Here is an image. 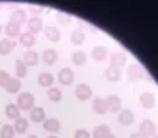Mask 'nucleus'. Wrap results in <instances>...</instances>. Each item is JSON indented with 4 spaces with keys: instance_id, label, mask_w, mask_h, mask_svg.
I'll use <instances>...</instances> for the list:
<instances>
[{
    "instance_id": "obj_1",
    "label": "nucleus",
    "mask_w": 158,
    "mask_h": 138,
    "mask_svg": "<svg viewBox=\"0 0 158 138\" xmlns=\"http://www.w3.org/2000/svg\"><path fill=\"white\" fill-rule=\"evenodd\" d=\"M33 103H35V98H33L32 93L23 92L19 95V102H17V107L20 110H32L33 108Z\"/></svg>"
},
{
    "instance_id": "obj_2",
    "label": "nucleus",
    "mask_w": 158,
    "mask_h": 138,
    "mask_svg": "<svg viewBox=\"0 0 158 138\" xmlns=\"http://www.w3.org/2000/svg\"><path fill=\"white\" fill-rule=\"evenodd\" d=\"M27 27H28V32H30L32 35H35V33L44 30V20H42L40 17H32V19L27 20Z\"/></svg>"
},
{
    "instance_id": "obj_3",
    "label": "nucleus",
    "mask_w": 158,
    "mask_h": 138,
    "mask_svg": "<svg viewBox=\"0 0 158 138\" xmlns=\"http://www.w3.org/2000/svg\"><path fill=\"white\" fill-rule=\"evenodd\" d=\"M75 95H77V98H78L80 102H85V100H88V98L92 97V88L88 87L87 83H80L78 87L75 88Z\"/></svg>"
},
{
    "instance_id": "obj_4",
    "label": "nucleus",
    "mask_w": 158,
    "mask_h": 138,
    "mask_svg": "<svg viewBox=\"0 0 158 138\" xmlns=\"http://www.w3.org/2000/svg\"><path fill=\"white\" fill-rule=\"evenodd\" d=\"M73 70H70V68H62L60 72H58V82H60L62 85H72L73 83Z\"/></svg>"
},
{
    "instance_id": "obj_5",
    "label": "nucleus",
    "mask_w": 158,
    "mask_h": 138,
    "mask_svg": "<svg viewBox=\"0 0 158 138\" xmlns=\"http://www.w3.org/2000/svg\"><path fill=\"white\" fill-rule=\"evenodd\" d=\"M140 133L145 136H155V133H156V127H155V123L152 122V120H145V122L140 125Z\"/></svg>"
},
{
    "instance_id": "obj_6",
    "label": "nucleus",
    "mask_w": 158,
    "mask_h": 138,
    "mask_svg": "<svg viewBox=\"0 0 158 138\" xmlns=\"http://www.w3.org/2000/svg\"><path fill=\"white\" fill-rule=\"evenodd\" d=\"M92 108H93V111H95V113H98V115H105L106 110H108V107H106V102L103 100V98L97 97V98H93Z\"/></svg>"
},
{
    "instance_id": "obj_7",
    "label": "nucleus",
    "mask_w": 158,
    "mask_h": 138,
    "mask_svg": "<svg viewBox=\"0 0 158 138\" xmlns=\"http://www.w3.org/2000/svg\"><path fill=\"white\" fill-rule=\"evenodd\" d=\"M105 102H106V107H108L110 111H120V108H122L120 97H117V95H110Z\"/></svg>"
},
{
    "instance_id": "obj_8",
    "label": "nucleus",
    "mask_w": 158,
    "mask_h": 138,
    "mask_svg": "<svg viewBox=\"0 0 158 138\" xmlns=\"http://www.w3.org/2000/svg\"><path fill=\"white\" fill-rule=\"evenodd\" d=\"M58 58V52L53 50V48H47L44 53H42V60L47 63V65H53Z\"/></svg>"
},
{
    "instance_id": "obj_9",
    "label": "nucleus",
    "mask_w": 158,
    "mask_h": 138,
    "mask_svg": "<svg viewBox=\"0 0 158 138\" xmlns=\"http://www.w3.org/2000/svg\"><path fill=\"white\" fill-rule=\"evenodd\" d=\"M23 63L27 67H33V65H37L38 63V53L37 52H33V50H28V52H25L23 53Z\"/></svg>"
},
{
    "instance_id": "obj_10",
    "label": "nucleus",
    "mask_w": 158,
    "mask_h": 138,
    "mask_svg": "<svg viewBox=\"0 0 158 138\" xmlns=\"http://www.w3.org/2000/svg\"><path fill=\"white\" fill-rule=\"evenodd\" d=\"M30 120H33L37 123H40V122L44 123L45 122V110L42 107H33L30 110Z\"/></svg>"
},
{
    "instance_id": "obj_11",
    "label": "nucleus",
    "mask_w": 158,
    "mask_h": 138,
    "mask_svg": "<svg viewBox=\"0 0 158 138\" xmlns=\"http://www.w3.org/2000/svg\"><path fill=\"white\" fill-rule=\"evenodd\" d=\"M133 120H135V115H133L131 110H122L120 115H118V122H120L122 125H125V127L127 125H131Z\"/></svg>"
},
{
    "instance_id": "obj_12",
    "label": "nucleus",
    "mask_w": 158,
    "mask_h": 138,
    "mask_svg": "<svg viewBox=\"0 0 158 138\" xmlns=\"http://www.w3.org/2000/svg\"><path fill=\"white\" fill-rule=\"evenodd\" d=\"M140 103H142L143 108H153V107H155V97H153V93H150V92L142 93Z\"/></svg>"
},
{
    "instance_id": "obj_13",
    "label": "nucleus",
    "mask_w": 158,
    "mask_h": 138,
    "mask_svg": "<svg viewBox=\"0 0 158 138\" xmlns=\"http://www.w3.org/2000/svg\"><path fill=\"white\" fill-rule=\"evenodd\" d=\"M103 77L108 82H118L120 80V77H122V73H120V68H115V67H108L105 70L103 73Z\"/></svg>"
},
{
    "instance_id": "obj_14",
    "label": "nucleus",
    "mask_w": 158,
    "mask_h": 138,
    "mask_svg": "<svg viewBox=\"0 0 158 138\" xmlns=\"http://www.w3.org/2000/svg\"><path fill=\"white\" fill-rule=\"evenodd\" d=\"M44 128L47 132H50V133H55V132L60 130V122H58L57 118H45Z\"/></svg>"
},
{
    "instance_id": "obj_15",
    "label": "nucleus",
    "mask_w": 158,
    "mask_h": 138,
    "mask_svg": "<svg viewBox=\"0 0 158 138\" xmlns=\"http://www.w3.org/2000/svg\"><path fill=\"white\" fill-rule=\"evenodd\" d=\"M106 55H108V52H106L105 47H93L92 57H93L95 62H103V60L106 58Z\"/></svg>"
},
{
    "instance_id": "obj_16",
    "label": "nucleus",
    "mask_w": 158,
    "mask_h": 138,
    "mask_svg": "<svg viewBox=\"0 0 158 138\" xmlns=\"http://www.w3.org/2000/svg\"><path fill=\"white\" fill-rule=\"evenodd\" d=\"M143 77H145V72L142 70V67L138 65L128 67V78L130 80H138V78H143Z\"/></svg>"
},
{
    "instance_id": "obj_17",
    "label": "nucleus",
    "mask_w": 158,
    "mask_h": 138,
    "mask_svg": "<svg viewBox=\"0 0 158 138\" xmlns=\"http://www.w3.org/2000/svg\"><path fill=\"white\" fill-rule=\"evenodd\" d=\"M110 62H112V67L118 68V67L125 65L127 57H125V53H120V52H115V53H112V57H110Z\"/></svg>"
},
{
    "instance_id": "obj_18",
    "label": "nucleus",
    "mask_w": 158,
    "mask_h": 138,
    "mask_svg": "<svg viewBox=\"0 0 158 138\" xmlns=\"http://www.w3.org/2000/svg\"><path fill=\"white\" fill-rule=\"evenodd\" d=\"M45 35L50 42H58L60 40V30L53 27V25H50V27H45Z\"/></svg>"
},
{
    "instance_id": "obj_19",
    "label": "nucleus",
    "mask_w": 158,
    "mask_h": 138,
    "mask_svg": "<svg viewBox=\"0 0 158 138\" xmlns=\"http://www.w3.org/2000/svg\"><path fill=\"white\" fill-rule=\"evenodd\" d=\"M15 47V42L14 40H8V38H3L0 40V55H8Z\"/></svg>"
},
{
    "instance_id": "obj_20",
    "label": "nucleus",
    "mask_w": 158,
    "mask_h": 138,
    "mask_svg": "<svg viewBox=\"0 0 158 138\" xmlns=\"http://www.w3.org/2000/svg\"><path fill=\"white\" fill-rule=\"evenodd\" d=\"M38 85L40 87H52L53 85V75L48 72H44L38 75Z\"/></svg>"
},
{
    "instance_id": "obj_21",
    "label": "nucleus",
    "mask_w": 158,
    "mask_h": 138,
    "mask_svg": "<svg viewBox=\"0 0 158 138\" xmlns=\"http://www.w3.org/2000/svg\"><path fill=\"white\" fill-rule=\"evenodd\" d=\"M12 22L22 25V23H27V12L22 10V8H19V10H15L14 14H12Z\"/></svg>"
},
{
    "instance_id": "obj_22",
    "label": "nucleus",
    "mask_w": 158,
    "mask_h": 138,
    "mask_svg": "<svg viewBox=\"0 0 158 138\" xmlns=\"http://www.w3.org/2000/svg\"><path fill=\"white\" fill-rule=\"evenodd\" d=\"M5 115L10 120H17V118H20V108L17 105H14V103H8L5 107Z\"/></svg>"
},
{
    "instance_id": "obj_23",
    "label": "nucleus",
    "mask_w": 158,
    "mask_h": 138,
    "mask_svg": "<svg viewBox=\"0 0 158 138\" xmlns=\"http://www.w3.org/2000/svg\"><path fill=\"white\" fill-rule=\"evenodd\" d=\"M5 33L8 37H20V25L10 20V22L5 25Z\"/></svg>"
},
{
    "instance_id": "obj_24",
    "label": "nucleus",
    "mask_w": 158,
    "mask_h": 138,
    "mask_svg": "<svg viewBox=\"0 0 158 138\" xmlns=\"http://www.w3.org/2000/svg\"><path fill=\"white\" fill-rule=\"evenodd\" d=\"M27 128H28V122H27V118H17L15 120V123H14V130L17 133H25L27 132Z\"/></svg>"
},
{
    "instance_id": "obj_25",
    "label": "nucleus",
    "mask_w": 158,
    "mask_h": 138,
    "mask_svg": "<svg viewBox=\"0 0 158 138\" xmlns=\"http://www.w3.org/2000/svg\"><path fill=\"white\" fill-rule=\"evenodd\" d=\"M20 87H22V83H20L19 78H10L8 83L5 85V90H7V93H17L20 90Z\"/></svg>"
},
{
    "instance_id": "obj_26",
    "label": "nucleus",
    "mask_w": 158,
    "mask_h": 138,
    "mask_svg": "<svg viewBox=\"0 0 158 138\" xmlns=\"http://www.w3.org/2000/svg\"><path fill=\"white\" fill-rule=\"evenodd\" d=\"M20 44H22L23 47H32V45H35V35H32L30 32H27V33H20Z\"/></svg>"
},
{
    "instance_id": "obj_27",
    "label": "nucleus",
    "mask_w": 158,
    "mask_h": 138,
    "mask_svg": "<svg viewBox=\"0 0 158 138\" xmlns=\"http://www.w3.org/2000/svg\"><path fill=\"white\" fill-rule=\"evenodd\" d=\"M70 40H72L73 45H82L85 42V33L82 32V30H73L72 35H70Z\"/></svg>"
},
{
    "instance_id": "obj_28",
    "label": "nucleus",
    "mask_w": 158,
    "mask_h": 138,
    "mask_svg": "<svg viewBox=\"0 0 158 138\" xmlns=\"http://www.w3.org/2000/svg\"><path fill=\"white\" fill-rule=\"evenodd\" d=\"M15 73H17V78L27 77V65L23 63V60H17L15 62Z\"/></svg>"
},
{
    "instance_id": "obj_29",
    "label": "nucleus",
    "mask_w": 158,
    "mask_h": 138,
    "mask_svg": "<svg viewBox=\"0 0 158 138\" xmlns=\"http://www.w3.org/2000/svg\"><path fill=\"white\" fill-rule=\"evenodd\" d=\"M72 60H73V63L75 65H83L85 62H87V53L82 50H77L72 53Z\"/></svg>"
},
{
    "instance_id": "obj_30",
    "label": "nucleus",
    "mask_w": 158,
    "mask_h": 138,
    "mask_svg": "<svg viewBox=\"0 0 158 138\" xmlns=\"http://www.w3.org/2000/svg\"><path fill=\"white\" fill-rule=\"evenodd\" d=\"M110 135V128L106 125H100L93 130V138H106Z\"/></svg>"
},
{
    "instance_id": "obj_31",
    "label": "nucleus",
    "mask_w": 158,
    "mask_h": 138,
    "mask_svg": "<svg viewBox=\"0 0 158 138\" xmlns=\"http://www.w3.org/2000/svg\"><path fill=\"white\" fill-rule=\"evenodd\" d=\"M14 127L12 125H3L2 130H0V138H14Z\"/></svg>"
},
{
    "instance_id": "obj_32",
    "label": "nucleus",
    "mask_w": 158,
    "mask_h": 138,
    "mask_svg": "<svg viewBox=\"0 0 158 138\" xmlns=\"http://www.w3.org/2000/svg\"><path fill=\"white\" fill-rule=\"evenodd\" d=\"M48 98L52 102H60L62 100V92L58 88H55V87H50L48 88Z\"/></svg>"
},
{
    "instance_id": "obj_33",
    "label": "nucleus",
    "mask_w": 158,
    "mask_h": 138,
    "mask_svg": "<svg viewBox=\"0 0 158 138\" xmlns=\"http://www.w3.org/2000/svg\"><path fill=\"white\" fill-rule=\"evenodd\" d=\"M12 77L8 75L7 72H3V70H0V87H3L5 88V85L8 83V80H10Z\"/></svg>"
},
{
    "instance_id": "obj_34",
    "label": "nucleus",
    "mask_w": 158,
    "mask_h": 138,
    "mask_svg": "<svg viewBox=\"0 0 158 138\" xmlns=\"http://www.w3.org/2000/svg\"><path fill=\"white\" fill-rule=\"evenodd\" d=\"M57 20L60 23H68L70 22V15H67V14H62V12H58L57 14Z\"/></svg>"
},
{
    "instance_id": "obj_35",
    "label": "nucleus",
    "mask_w": 158,
    "mask_h": 138,
    "mask_svg": "<svg viewBox=\"0 0 158 138\" xmlns=\"http://www.w3.org/2000/svg\"><path fill=\"white\" fill-rule=\"evenodd\" d=\"M75 138H90V133H88L87 130H77Z\"/></svg>"
},
{
    "instance_id": "obj_36",
    "label": "nucleus",
    "mask_w": 158,
    "mask_h": 138,
    "mask_svg": "<svg viewBox=\"0 0 158 138\" xmlns=\"http://www.w3.org/2000/svg\"><path fill=\"white\" fill-rule=\"evenodd\" d=\"M30 12H32V14H33V17H38V14H42V8L40 7H30Z\"/></svg>"
},
{
    "instance_id": "obj_37",
    "label": "nucleus",
    "mask_w": 158,
    "mask_h": 138,
    "mask_svg": "<svg viewBox=\"0 0 158 138\" xmlns=\"http://www.w3.org/2000/svg\"><path fill=\"white\" fill-rule=\"evenodd\" d=\"M130 138H147V136L142 135V133H133V135H131Z\"/></svg>"
},
{
    "instance_id": "obj_38",
    "label": "nucleus",
    "mask_w": 158,
    "mask_h": 138,
    "mask_svg": "<svg viewBox=\"0 0 158 138\" xmlns=\"http://www.w3.org/2000/svg\"><path fill=\"white\" fill-rule=\"evenodd\" d=\"M106 138H117V136H115V135H112V133H110V135L106 136Z\"/></svg>"
},
{
    "instance_id": "obj_39",
    "label": "nucleus",
    "mask_w": 158,
    "mask_h": 138,
    "mask_svg": "<svg viewBox=\"0 0 158 138\" xmlns=\"http://www.w3.org/2000/svg\"><path fill=\"white\" fill-rule=\"evenodd\" d=\"M27 138H37V136H35V135H32V136H27Z\"/></svg>"
},
{
    "instance_id": "obj_40",
    "label": "nucleus",
    "mask_w": 158,
    "mask_h": 138,
    "mask_svg": "<svg viewBox=\"0 0 158 138\" xmlns=\"http://www.w3.org/2000/svg\"><path fill=\"white\" fill-rule=\"evenodd\" d=\"M48 138H58V136H48Z\"/></svg>"
},
{
    "instance_id": "obj_41",
    "label": "nucleus",
    "mask_w": 158,
    "mask_h": 138,
    "mask_svg": "<svg viewBox=\"0 0 158 138\" xmlns=\"http://www.w3.org/2000/svg\"><path fill=\"white\" fill-rule=\"evenodd\" d=\"M0 32H2V25H0Z\"/></svg>"
},
{
    "instance_id": "obj_42",
    "label": "nucleus",
    "mask_w": 158,
    "mask_h": 138,
    "mask_svg": "<svg viewBox=\"0 0 158 138\" xmlns=\"http://www.w3.org/2000/svg\"><path fill=\"white\" fill-rule=\"evenodd\" d=\"M155 138H158V136H155Z\"/></svg>"
}]
</instances>
